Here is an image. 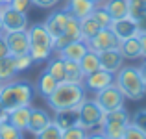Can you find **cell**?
<instances>
[{
  "mask_svg": "<svg viewBox=\"0 0 146 139\" xmlns=\"http://www.w3.org/2000/svg\"><path fill=\"white\" fill-rule=\"evenodd\" d=\"M35 87L26 80H9L0 87V104L7 111L21 106H32Z\"/></svg>",
  "mask_w": 146,
  "mask_h": 139,
  "instance_id": "6da1fadb",
  "label": "cell"
},
{
  "mask_svg": "<svg viewBox=\"0 0 146 139\" xmlns=\"http://www.w3.org/2000/svg\"><path fill=\"white\" fill-rule=\"evenodd\" d=\"M83 100H85V87L82 84L61 82L57 84L56 91L46 98V102L54 111H59V110H74Z\"/></svg>",
  "mask_w": 146,
  "mask_h": 139,
  "instance_id": "7a4b0ae2",
  "label": "cell"
},
{
  "mask_svg": "<svg viewBox=\"0 0 146 139\" xmlns=\"http://www.w3.org/2000/svg\"><path fill=\"white\" fill-rule=\"evenodd\" d=\"M115 84L129 100H141L146 95V84L139 72V67H120L115 76Z\"/></svg>",
  "mask_w": 146,
  "mask_h": 139,
  "instance_id": "3957f363",
  "label": "cell"
},
{
  "mask_svg": "<svg viewBox=\"0 0 146 139\" xmlns=\"http://www.w3.org/2000/svg\"><path fill=\"white\" fill-rule=\"evenodd\" d=\"M26 32L30 37V56L33 61H46L54 54V37L48 33L44 24H32Z\"/></svg>",
  "mask_w": 146,
  "mask_h": 139,
  "instance_id": "277c9868",
  "label": "cell"
},
{
  "mask_svg": "<svg viewBox=\"0 0 146 139\" xmlns=\"http://www.w3.org/2000/svg\"><path fill=\"white\" fill-rule=\"evenodd\" d=\"M128 124H129V115L124 108H120V110L106 113L102 124H100V132L107 139H122Z\"/></svg>",
  "mask_w": 146,
  "mask_h": 139,
  "instance_id": "5b68a950",
  "label": "cell"
},
{
  "mask_svg": "<svg viewBox=\"0 0 146 139\" xmlns=\"http://www.w3.org/2000/svg\"><path fill=\"white\" fill-rule=\"evenodd\" d=\"M76 110H78V115H80V126H83L85 130L98 128L102 124L104 117H106V111L98 106L96 100L85 98Z\"/></svg>",
  "mask_w": 146,
  "mask_h": 139,
  "instance_id": "8992f818",
  "label": "cell"
},
{
  "mask_svg": "<svg viewBox=\"0 0 146 139\" xmlns=\"http://www.w3.org/2000/svg\"><path fill=\"white\" fill-rule=\"evenodd\" d=\"M98 102V106L102 108L104 111H115V110H120V108H124V93H122L120 89H118L117 84H111V86H107L106 89L98 91L96 93V98H94Z\"/></svg>",
  "mask_w": 146,
  "mask_h": 139,
  "instance_id": "52a82bcc",
  "label": "cell"
},
{
  "mask_svg": "<svg viewBox=\"0 0 146 139\" xmlns=\"http://www.w3.org/2000/svg\"><path fill=\"white\" fill-rule=\"evenodd\" d=\"M4 32H19V30H28V15L24 11H17L11 6H4L0 13Z\"/></svg>",
  "mask_w": 146,
  "mask_h": 139,
  "instance_id": "ba28073f",
  "label": "cell"
},
{
  "mask_svg": "<svg viewBox=\"0 0 146 139\" xmlns=\"http://www.w3.org/2000/svg\"><path fill=\"white\" fill-rule=\"evenodd\" d=\"M91 50H94L96 54L104 52V50H111V48H118L120 46V39L115 35V32L111 28H102L93 39L87 41Z\"/></svg>",
  "mask_w": 146,
  "mask_h": 139,
  "instance_id": "9c48e42d",
  "label": "cell"
},
{
  "mask_svg": "<svg viewBox=\"0 0 146 139\" xmlns=\"http://www.w3.org/2000/svg\"><path fill=\"white\" fill-rule=\"evenodd\" d=\"M115 82V74L106 69H98V71L91 72V74H85L83 78V84L82 86L85 87V91H91V93H98L102 89H106L107 86Z\"/></svg>",
  "mask_w": 146,
  "mask_h": 139,
  "instance_id": "30bf717a",
  "label": "cell"
},
{
  "mask_svg": "<svg viewBox=\"0 0 146 139\" xmlns=\"http://www.w3.org/2000/svg\"><path fill=\"white\" fill-rule=\"evenodd\" d=\"M4 39L9 48L11 56H22V54L30 52V37L26 30H19V32H4Z\"/></svg>",
  "mask_w": 146,
  "mask_h": 139,
  "instance_id": "8fae6325",
  "label": "cell"
},
{
  "mask_svg": "<svg viewBox=\"0 0 146 139\" xmlns=\"http://www.w3.org/2000/svg\"><path fill=\"white\" fill-rule=\"evenodd\" d=\"M82 39V28H80V19L76 17H68V22L67 26H65L63 33H61L57 39H54V50L56 52H59L61 48H65L67 45H70L72 41H78Z\"/></svg>",
  "mask_w": 146,
  "mask_h": 139,
  "instance_id": "7c38bea8",
  "label": "cell"
},
{
  "mask_svg": "<svg viewBox=\"0 0 146 139\" xmlns=\"http://www.w3.org/2000/svg\"><path fill=\"white\" fill-rule=\"evenodd\" d=\"M68 17H70V13H68L67 9H57V11H52L46 17V21L43 22L44 28L48 30V33L54 39H57V37L63 33L65 26H67V22H68Z\"/></svg>",
  "mask_w": 146,
  "mask_h": 139,
  "instance_id": "4fadbf2b",
  "label": "cell"
},
{
  "mask_svg": "<svg viewBox=\"0 0 146 139\" xmlns=\"http://www.w3.org/2000/svg\"><path fill=\"white\" fill-rule=\"evenodd\" d=\"M111 30L115 32V35L118 37L120 41L124 39H129V37L137 35L139 33V26H137V21L128 17H122V19H117V21L111 22Z\"/></svg>",
  "mask_w": 146,
  "mask_h": 139,
  "instance_id": "5bb4252c",
  "label": "cell"
},
{
  "mask_svg": "<svg viewBox=\"0 0 146 139\" xmlns=\"http://www.w3.org/2000/svg\"><path fill=\"white\" fill-rule=\"evenodd\" d=\"M100 56V67L106 69L109 72H117L118 69L122 67V61H124V56L118 48H111V50H104V52L98 54Z\"/></svg>",
  "mask_w": 146,
  "mask_h": 139,
  "instance_id": "9a60e30c",
  "label": "cell"
},
{
  "mask_svg": "<svg viewBox=\"0 0 146 139\" xmlns=\"http://www.w3.org/2000/svg\"><path fill=\"white\" fill-rule=\"evenodd\" d=\"M52 122V117L46 113L44 110H41V108H32V111H30V119H28V132L30 134H39L43 128H46V126Z\"/></svg>",
  "mask_w": 146,
  "mask_h": 139,
  "instance_id": "2e32d148",
  "label": "cell"
},
{
  "mask_svg": "<svg viewBox=\"0 0 146 139\" xmlns=\"http://www.w3.org/2000/svg\"><path fill=\"white\" fill-rule=\"evenodd\" d=\"M94 7H96V4H94L93 0H67V7H65V9H67L72 17L82 21V19L89 17V15L93 13Z\"/></svg>",
  "mask_w": 146,
  "mask_h": 139,
  "instance_id": "e0dca14e",
  "label": "cell"
},
{
  "mask_svg": "<svg viewBox=\"0 0 146 139\" xmlns=\"http://www.w3.org/2000/svg\"><path fill=\"white\" fill-rule=\"evenodd\" d=\"M87 52H89V45H87V41H83V39L72 41L70 45H67L65 48L59 50V54H61L63 59H72V61H80Z\"/></svg>",
  "mask_w": 146,
  "mask_h": 139,
  "instance_id": "ac0fdd59",
  "label": "cell"
},
{
  "mask_svg": "<svg viewBox=\"0 0 146 139\" xmlns=\"http://www.w3.org/2000/svg\"><path fill=\"white\" fill-rule=\"evenodd\" d=\"M44 71L50 72V74L56 78L57 84L67 82V72H65V59L61 57L59 52L52 54V56L46 59V69H44Z\"/></svg>",
  "mask_w": 146,
  "mask_h": 139,
  "instance_id": "d6986e66",
  "label": "cell"
},
{
  "mask_svg": "<svg viewBox=\"0 0 146 139\" xmlns=\"http://www.w3.org/2000/svg\"><path fill=\"white\" fill-rule=\"evenodd\" d=\"M118 50L122 52L124 59H139V57H143V50H141L139 35H133V37H129V39L120 41Z\"/></svg>",
  "mask_w": 146,
  "mask_h": 139,
  "instance_id": "ffe728a7",
  "label": "cell"
},
{
  "mask_svg": "<svg viewBox=\"0 0 146 139\" xmlns=\"http://www.w3.org/2000/svg\"><path fill=\"white\" fill-rule=\"evenodd\" d=\"M57 126L61 130H67V128H72V126H78L80 124V115H78V110H59L56 111V119H54Z\"/></svg>",
  "mask_w": 146,
  "mask_h": 139,
  "instance_id": "44dd1931",
  "label": "cell"
},
{
  "mask_svg": "<svg viewBox=\"0 0 146 139\" xmlns=\"http://www.w3.org/2000/svg\"><path fill=\"white\" fill-rule=\"evenodd\" d=\"M30 111H32V106H21V108H15V110L9 111V119L7 121L15 126V128L22 130L24 132L28 128V119H30Z\"/></svg>",
  "mask_w": 146,
  "mask_h": 139,
  "instance_id": "7402d4cb",
  "label": "cell"
},
{
  "mask_svg": "<svg viewBox=\"0 0 146 139\" xmlns=\"http://www.w3.org/2000/svg\"><path fill=\"white\" fill-rule=\"evenodd\" d=\"M102 6L106 7V11L111 15V19H113V21L122 19V17H128V15H129L128 0H106Z\"/></svg>",
  "mask_w": 146,
  "mask_h": 139,
  "instance_id": "603a6c76",
  "label": "cell"
},
{
  "mask_svg": "<svg viewBox=\"0 0 146 139\" xmlns=\"http://www.w3.org/2000/svg\"><path fill=\"white\" fill-rule=\"evenodd\" d=\"M56 87H57V82H56V78H54L50 72L46 71H43L41 72V76H39V80H37V93H39L41 96H44V98H48L50 95H52L54 91H56Z\"/></svg>",
  "mask_w": 146,
  "mask_h": 139,
  "instance_id": "cb8c5ba5",
  "label": "cell"
},
{
  "mask_svg": "<svg viewBox=\"0 0 146 139\" xmlns=\"http://www.w3.org/2000/svg\"><path fill=\"white\" fill-rule=\"evenodd\" d=\"M17 69H15V56H6L0 57V84H6L15 78Z\"/></svg>",
  "mask_w": 146,
  "mask_h": 139,
  "instance_id": "d4e9b609",
  "label": "cell"
},
{
  "mask_svg": "<svg viewBox=\"0 0 146 139\" xmlns=\"http://www.w3.org/2000/svg\"><path fill=\"white\" fill-rule=\"evenodd\" d=\"M65 72H67V82L72 84H83V74L82 67H80V61H72V59H65Z\"/></svg>",
  "mask_w": 146,
  "mask_h": 139,
  "instance_id": "484cf974",
  "label": "cell"
},
{
  "mask_svg": "<svg viewBox=\"0 0 146 139\" xmlns=\"http://www.w3.org/2000/svg\"><path fill=\"white\" fill-rule=\"evenodd\" d=\"M80 67H82L83 74H91V72H94V71H98V69H102V67H100V56L94 52V50L89 48V52H87L85 56L80 59Z\"/></svg>",
  "mask_w": 146,
  "mask_h": 139,
  "instance_id": "4316f807",
  "label": "cell"
},
{
  "mask_svg": "<svg viewBox=\"0 0 146 139\" xmlns=\"http://www.w3.org/2000/svg\"><path fill=\"white\" fill-rule=\"evenodd\" d=\"M80 28H82V39L89 41V39H93V37L96 35L100 30H102V26H100L98 22L89 15V17H85V19L80 21Z\"/></svg>",
  "mask_w": 146,
  "mask_h": 139,
  "instance_id": "83f0119b",
  "label": "cell"
},
{
  "mask_svg": "<svg viewBox=\"0 0 146 139\" xmlns=\"http://www.w3.org/2000/svg\"><path fill=\"white\" fill-rule=\"evenodd\" d=\"M91 17L94 19V21L98 22L102 28H111V22H113V19H111V15L106 11V7L102 6V4H96V7H94V11L91 13Z\"/></svg>",
  "mask_w": 146,
  "mask_h": 139,
  "instance_id": "f1b7e54d",
  "label": "cell"
},
{
  "mask_svg": "<svg viewBox=\"0 0 146 139\" xmlns=\"http://www.w3.org/2000/svg\"><path fill=\"white\" fill-rule=\"evenodd\" d=\"M35 137L37 139H63V130L52 121L46 128H43L39 134H35Z\"/></svg>",
  "mask_w": 146,
  "mask_h": 139,
  "instance_id": "f546056e",
  "label": "cell"
},
{
  "mask_svg": "<svg viewBox=\"0 0 146 139\" xmlns=\"http://www.w3.org/2000/svg\"><path fill=\"white\" fill-rule=\"evenodd\" d=\"M0 139H24L22 137V130L15 128L9 121L0 122Z\"/></svg>",
  "mask_w": 146,
  "mask_h": 139,
  "instance_id": "4dcf8cb0",
  "label": "cell"
},
{
  "mask_svg": "<svg viewBox=\"0 0 146 139\" xmlns=\"http://www.w3.org/2000/svg\"><path fill=\"white\" fill-rule=\"evenodd\" d=\"M128 9L131 19H141L146 13V0H128Z\"/></svg>",
  "mask_w": 146,
  "mask_h": 139,
  "instance_id": "1f68e13d",
  "label": "cell"
},
{
  "mask_svg": "<svg viewBox=\"0 0 146 139\" xmlns=\"http://www.w3.org/2000/svg\"><path fill=\"white\" fill-rule=\"evenodd\" d=\"M63 139H87V130L83 126H72L63 130Z\"/></svg>",
  "mask_w": 146,
  "mask_h": 139,
  "instance_id": "d6a6232c",
  "label": "cell"
},
{
  "mask_svg": "<svg viewBox=\"0 0 146 139\" xmlns=\"http://www.w3.org/2000/svg\"><path fill=\"white\" fill-rule=\"evenodd\" d=\"M129 124L135 126L137 130H141L143 134H146V110H139L131 119H129Z\"/></svg>",
  "mask_w": 146,
  "mask_h": 139,
  "instance_id": "836d02e7",
  "label": "cell"
},
{
  "mask_svg": "<svg viewBox=\"0 0 146 139\" xmlns=\"http://www.w3.org/2000/svg\"><path fill=\"white\" fill-rule=\"evenodd\" d=\"M32 63H35V61L30 56V52L22 54V56H15V69H17V72H22V71H26V69H30Z\"/></svg>",
  "mask_w": 146,
  "mask_h": 139,
  "instance_id": "e575fe53",
  "label": "cell"
},
{
  "mask_svg": "<svg viewBox=\"0 0 146 139\" xmlns=\"http://www.w3.org/2000/svg\"><path fill=\"white\" fill-rule=\"evenodd\" d=\"M122 139H146V134H143L141 130H137L135 126L128 124V128H126L124 136H122Z\"/></svg>",
  "mask_w": 146,
  "mask_h": 139,
  "instance_id": "d590c367",
  "label": "cell"
},
{
  "mask_svg": "<svg viewBox=\"0 0 146 139\" xmlns=\"http://www.w3.org/2000/svg\"><path fill=\"white\" fill-rule=\"evenodd\" d=\"M7 6H11L13 9H17V11H24V13H26V9L32 6V0H11Z\"/></svg>",
  "mask_w": 146,
  "mask_h": 139,
  "instance_id": "8d00e7d4",
  "label": "cell"
},
{
  "mask_svg": "<svg viewBox=\"0 0 146 139\" xmlns=\"http://www.w3.org/2000/svg\"><path fill=\"white\" fill-rule=\"evenodd\" d=\"M57 2L59 0H32V4L37 7H54Z\"/></svg>",
  "mask_w": 146,
  "mask_h": 139,
  "instance_id": "74e56055",
  "label": "cell"
},
{
  "mask_svg": "<svg viewBox=\"0 0 146 139\" xmlns=\"http://www.w3.org/2000/svg\"><path fill=\"white\" fill-rule=\"evenodd\" d=\"M6 56H9V48H7V45H6L4 35H0V57H6Z\"/></svg>",
  "mask_w": 146,
  "mask_h": 139,
  "instance_id": "f35d334b",
  "label": "cell"
},
{
  "mask_svg": "<svg viewBox=\"0 0 146 139\" xmlns=\"http://www.w3.org/2000/svg\"><path fill=\"white\" fill-rule=\"evenodd\" d=\"M139 41H141V50H143V57H146V32H139Z\"/></svg>",
  "mask_w": 146,
  "mask_h": 139,
  "instance_id": "ab89813d",
  "label": "cell"
},
{
  "mask_svg": "<svg viewBox=\"0 0 146 139\" xmlns=\"http://www.w3.org/2000/svg\"><path fill=\"white\" fill-rule=\"evenodd\" d=\"M7 119H9V111H7L6 108L0 104V122H6Z\"/></svg>",
  "mask_w": 146,
  "mask_h": 139,
  "instance_id": "60d3db41",
  "label": "cell"
},
{
  "mask_svg": "<svg viewBox=\"0 0 146 139\" xmlns=\"http://www.w3.org/2000/svg\"><path fill=\"white\" fill-rule=\"evenodd\" d=\"M137 26H139V32H146V13L141 19H137Z\"/></svg>",
  "mask_w": 146,
  "mask_h": 139,
  "instance_id": "b9f144b4",
  "label": "cell"
},
{
  "mask_svg": "<svg viewBox=\"0 0 146 139\" xmlns=\"http://www.w3.org/2000/svg\"><path fill=\"white\" fill-rule=\"evenodd\" d=\"M87 139H107V137L104 136L102 132H94V134H91V136H87Z\"/></svg>",
  "mask_w": 146,
  "mask_h": 139,
  "instance_id": "7bdbcfd3",
  "label": "cell"
},
{
  "mask_svg": "<svg viewBox=\"0 0 146 139\" xmlns=\"http://www.w3.org/2000/svg\"><path fill=\"white\" fill-rule=\"evenodd\" d=\"M139 72H141V76H143V80H144V84H146V61L139 67Z\"/></svg>",
  "mask_w": 146,
  "mask_h": 139,
  "instance_id": "ee69618b",
  "label": "cell"
},
{
  "mask_svg": "<svg viewBox=\"0 0 146 139\" xmlns=\"http://www.w3.org/2000/svg\"><path fill=\"white\" fill-rule=\"evenodd\" d=\"M9 2H11V0H0V4H2V6H7Z\"/></svg>",
  "mask_w": 146,
  "mask_h": 139,
  "instance_id": "f6af8a7d",
  "label": "cell"
},
{
  "mask_svg": "<svg viewBox=\"0 0 146 139\" xmlns=\"http://www.w3.org/2000/svg\"><path fill=\"white\" fill-rule=\"evenodd\" d=\"M0 35H4V26H2V21H0Z\"/></svg>",
  "mask_w": 146,
  "mask_h": 139,
  "instance_id": "bcb514c9",
  "label": "cell"
},
{
  "mask_svg": "<svg viewBox=\"0 0 146 139\" xmlns=\"http://www.w3.org/2000/svg\"><path fill=\"white\" fill-rule=\"evenodd\" d=\"M93 2H94V4H104L106 0H93Z\"/></svg>",
  "mask_w": 146,
  "mask_h": 139,
  "instance_id": "7dc6e473",
  "label": "cell"
},
{
  "mask_svg": "<svg viewBox=\"0 0 146 139\" xmlns=\"http://www.w3.org/2000/svg\"><path fill=\"white\" fill-rule=\"evenodd\" d=\"M2 7H4V6H2V4H0V13H2Z\"/></svg>",
  "mask_w": 146,
  "mask_h": 139,
  "instance_id": "c3c4849f",
  "label": "cell"
},
{
  "mask_svg": "<svg viewBox=\"0 0 146 139\" xmlns=\"http://www.w3.org/2000/svg\"><path fill=\"white\" fill-rule=\"evenodd\" d=\"M0 87H2V84H0Z\"/></svg>",
  "mask_w": 146,
  "mask_h": 139,
  "instance_id": "681fc988",
  "label": "cell"
}]
</instances>
